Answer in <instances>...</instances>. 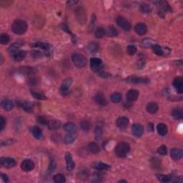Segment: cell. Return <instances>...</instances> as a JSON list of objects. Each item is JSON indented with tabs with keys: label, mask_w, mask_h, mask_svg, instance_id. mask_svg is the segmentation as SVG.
<instances>
[{
	"label": "cell",
	"mask_w": 183,
	"mask_h": 183,
	"mask_svg": "<svg viewBox=\"0 0 183 183\" xmlns=\"http://www.w3.org/2000/svg\"><path fill=\"white\" fill-rule=\"evenodd\" d=\"M0 164L1 166L6 168H12L16 165V161L15 159L11 157H1L0 158Z\"/></svg>",
	"instance_id": "obj_8"
},
{
	"label": "cell",
	"mask_w": 183,
	"mask_h": 183,
	"mask_svg": "<svg viewBox=\"0 0 183 183\" xmlns=\"http://www.w3.org/2000/svg\"><path fill=\"white\" fill-rule=\"evenodd\" d=\"M20 106L24 111L27 112H31L33 110V105L29 102H22V103H20Z\"/></svg>",
	"instance_id": "obj_30"
},
{
	"label": "cell",
	"mask_w": 183,
	"mask_h": 183,
	"mask_svg": "<svg viewBox=\"0 0 183 183\" xmlns=\"http://www.w3.org/2000/svg\"><path fill=\"white\" fill-rule=\"evenodd\" d=\"M170 155L171 157L175 160H178L181 159L183 156V152L182 150L177 149V148H173L170 152Z\"/></svg>",
	"instance_id": "obj_16"
},
{
	"label": "cell",
	"mask_w": 183,
	"mask_h": 183,
	"mask_svg": "<svg viewBox=\"0 0 183 183\" xmlns=\"http://www.w3.org/2000/svg\"><path fill=\"white\" fill-rule=\"evenodd\" d=\"M173 86L176 91L180 94H182L183 92V79L182 77H177L175 78L173 81Z\"/></svg>",
	"instance_id": "obj_10"
},
{
	"label": "cell",
	"mask_w": 183,
	"mask_h": 183,
	"mask_svg": "<svg viewBox=\"0 0 183 183\" xmlns=\"http://www.w3.org/2000/svg\"><path fill=\"white\" fill-rule=\"evenodd\" d=\"M129 124V119L126 117H120L117 120L116 125L120 128H125Z\"/></svg>",
	"instance_id": "obj_19"
},
{
	"label": "cell",
	"mask_w": 183,
	"mask_h": 183,
	"mask_svg": "<svg viewBox=\"0 0 183 183\" xmlns=\"http://www.w3.org/2000/svg\"><path fill=\"white\" fill-rule=\"evenodd\" d=\"M152 48L153 51L154 53H155L158 56H162L163 54V50H162V47L158 45H152Z\"/></svg>",
	"instance_id": "obj_43"
},
{
	"label": "cell",
	"mask_w": 183,
	"mask_h": 183,
	"mask_svg": "<svg viewBox=\"0 0 183 183\" xmlns=\"http://www.w3.org/2000/svg\"><path fill=\"white\" fill-rule=\"evenodd\" d=\"M95 140H97V141L101 140L102 137V127L100 125H97L96 127H95Z\"/></svg>",
	"instance_id": "obj_35"
},
{
	"label": "cell",
	"mask_w": 183,
	"mask_h": 183,
	"mask_svg": "<svg viewBox=\"0 0 183 183\" xmlns=\"http://www.w3.org/2000/svg\"><path fill=\"white\" fill-rule=\"evenodd\" d=\"M161 165V162L159 161V159H158L156 157L154 158H152L151 159V166L154 169H157L160 167Z\"/></svg>",
	"instance_id": "obj_47"
},
{
	"label": "cell",
	"mask_w": 183,
	"mask_h": 183,
	"mask_svg": "<svg viewBox=\"0 0 183 183\" xmlns=\"http://www.w3.org/2000/svg\"><path fill=\"white\" fill-rule=\"evenodd\" d=\"M31 93H32V95H33V97H34L37 98V99H38V100H46L47 99V97L45 96V95H44L42 92L36 91V90L35 91H33V90H32V91H31Z\"/></svg>",
	"instance_id": "obj_42"
},
{
	"label": "cell",
	"mask_w": 183,
	"mask_h": 183,
	"mask_svg": "<svg viewBox=\"0 0 183 183\" xmlns=\"http://www.w3.org/2000/svg\"><path fill=\"white\" fill-rule=\"evenodd\" d=\"M95 100L98 104L102 106H104L107 104V100H106L104 95L102 92H98L95 97Z\"/></svg>",
	"instance_id": "obj_20"
},
{
	"label": "cell",
	"mask_w": 183,
	"mask_h": 183,
	"mask_svg": "<svg viewBox=\"0 0 183 183\" xmlns=\"http://www.w3.org/2000/svg\"><path fill=\"white\" fill-rule=\"evenodd\" d=\"M92 167L97 170H105L109 168V165L101 162H96L92 164Z\"/></svg>",
	"instance_id": "obj_25"
},
{
	"label": "cell",
	"mask_w": 183,
	"mask_h": 183,
	"mask_svg": "<svg viewBox=\"0 0 183 183\" xmlns=\"http://www.w3.org/2000/svg\"><path fill=\"white\" fill-rule=\"evenodd\" d=\"M156 177L160 182H168L171 180V177L168 175H165L163 174H156Z\"/></svg>",
	"instance_id": "obj_41"
},
{
	"label": "cell",
	"mask_w": 183,
	"mask_h": 183,
	"mask_svg": "<svg viewBox=\"0 0 183 183\" xmlns=\"http://www.w3.org/2000/svg\"><path fill=\"white\" fill-rule=\"evenodd\" d=\"M37 121H38V122L40 123V124L47 125L48 121H49V120H47V119L45 117L39 116L38 118H37Z\"/></svg>",
	"instance_id": "obj_50"
},
{
	"label": "cell",
	"mask_w": 183,
	"mask_h": 183,
	"mask_svg": "<svg viewBox=\"0 0 183 183\" xmlns=\"http://www.w3.org/2000/svg\"><path fill=\"white\" fill-rule=\"evenodd\" d=\"M117 24L120 27H121L123 30L129 31L131 29V25L129 22L122 17H119L117 19Z\"/></svg>",
	"instance_id": "obj_9"
},
{
	"label": "cell",
	"mask_w": 183,
	"mask_h": 183,
	"mask_svg": "<svg viewBox=\"0 0 183 183\" xmlns=\"http://www.w3.org/2000/svg\"><path fill=\"white\" fill-rule=\"evenodd\" d=\"M95 20H96V18H95V15H92V18H91V23H90V26H89V29H90V32L92 31L94 28V25H95Z\"/></svg>",
	"instance_id": "obj_53"
},
{
	"label": "cell",
	"mask_w": 183,
	"mask_h": 183,
	"mask_svg": "<svg viewBox=\"0 0 183 183\" xmlns=\"http://www.w3.org/2000/svg\"><path fill=\"white\" fill-rule=\"evenodd\" d=\"M56 168V163L54 162V159H51L50 161V164H49V173H51L54 171Z\"/></svg>",
	"instance_id": "obj_49"
},
{
	"label": "cell",
	"mask_w": 183,
	"mask_h": 183,
	"mask_svg": "<svg viewBox=\"0 0 183 183\" xmlns=\"http://www.w3.org/2000/svg\"><path fill=\"white\" fill-rule=\"evenodd\" d=\"M102 62L99 58H92L90 59V67L95 72H100L101 71Z\"/></svg>",
	"instance_id": "obj_7"
},
{
	"label": "cell",
	"mask_w": 183,
	"mask_h": 183,
	"mask_svg": "<svg viewBox=\"0 0 183 183\" xmlns=\"http://www.w3.org/2000/svg\"><path fill=\"white\" fill-rule=\"evenodd\" d=\"M105 34L110 37H117V34H118V32H117V29L115 27V26H109L105 30Z\"/></svg>",
	"instance_id": "obj_26"
},
{
	"label": "cell",
	"mask_w": 183,
	"mask_h": 183,
	"mask_svg": "<svg viewBox=\"0 0 183 183\" xmlns=\"http://www.w3.org/2000/svg\"><path fill=\"white\" fill-rule=\"evenodd\" d=\"M0 58H1V64H2L3 63V57H2V55H1V57H0Z\"/></svg>",
	"instance_id": "obj_58"
},
{
	"label": "cell",
	"mask_w": 183,
	"mask_h": 183,
	"mask_svg": "<svg viewBox=\"0 0 183 183\" xmlns=\"http://www.w3.org/2000/svg\"><path fill=\"white\" fill-rule=\"evenodd\" d=\"M146 109H147V111H148L149 113L154 114L157 112V110H158V109H159V107H158V105H157V103L152 102L148 103V105H147V107H146Z\"/></svg>",
	"instance_id": "obj_23"
},
{
	"label": "cell",
	"mask_w": 183,
	"mask_h": 183,
	"mask_svg": "<svg viewBox=\"0 0 183 183\" xmlns=\"http://www.w3.org/2000/svg\"><path fill=\"white\" fill-rule=\"evenodd\" d=\"M1 106L2 109L5 111H10L13 109L14 104L12 101L8 99H4L1 101Z\"/></svg>",
	"instance_id": "obj_17"
},
{
	"label": "cell",
	"mask_w": 183,
	"mask_h": 183,
	"mask_svg": "<svg viewBox=\"0 0 183 183\" xmlns=\"http://www.w3.org/2000/svg\"><path fill=\"white\" fill-rule=\"evenodd\" d=\"M158 3L159 4V6L161 7V8L162 9V10L165 12H173V9H172L170 6L169 5L168 2L166 1H158Z\"/></svg>",
	"instance_id": "obj_31"
},
{
	"label": "cell",
	"mask_w": 183,
	"mask_h": 183,
	"mask_svg": "<svg viewBox=\"0 0 183 183\" xmlns=\"http://www.w3.org/2000/svg\"><path fill=\"white\" fill-rule=\"evenodd\" d=\"M172 116L176 120H180L183 117V111L181 107H176L172 111Z\"/></svg>",
	"instance_id": "obj_24"
},
{
	"label": "cell",
	"mask_w": 183,
	"mask_h": 183,
	"mask_svg": "<svg viewBox=\"0 0 183 183\" xmlns=\"http://www.w3.org/2000/svg\"><path fill=\"white\" fill-rule=\"evenodd\" d=\"M88 50L91 53H95L97 52L99 49V44L97 43V42H91L88 45Z\"/></svg>",
	"instance_id": "obj_38"
},
{
	"label": "cell",
	"mask_w": 183,
	"mask_h": 183,
	"mask_svg": "<svg viewBox=\"0 0 183 183\" xmlns=\"http://www.w3.org/2000/svg\"><path fill=\"white\" fill-rule=\"evenodd\" d=\"M47 127L49 129L51 130H57L61 127V122L57 120H49L47 123Z\"/></svg>",
	"instance_id": "obj_18"
},
{
	"label": "cell",
	"mask_w": 183,
	"mask_h": 183,
	"mask_svg": "<svg viewBox=\"0 0 183 183\" xmlns=\"http://www.w3.org/2000/svg\"><path fill=\"white\" fill-rule=\"evenodd\" d=\"M75 16L79 24L83 25L87 21V13L83 7H78L75 10Z\"/></svg>",
	"instance_id": "obj_4"
},
{
	"label": "cell",
	"mask_w": 183,
	"mask_h": 183,
	"mask_svg": "<svg viewBox=\"0 0 183 183\" xmlns=\"http://www.w3.org/2000/svg\"><path fill=\"white\" fill-rule=\"evenodd\" d=\"M130 147L126 142H120L115 148V154L119 157H125L129 153Z\"/></svg>",
	"instance_id": "obj_2"
},
{
	"label": "cell",
	"mask_w": 183,
	"mask_h": 183,
	"mask_svg": "<svg viewBox=\"0 0 183 183\" xmlns=\"http://www.w3.org/2000/svg\"><path fill=\"white\" fill-rule=\"evenodd\" d=\"M64 129H65L66 132L68 133H77V128L76 125L73 124L72 122H67L63 126Z\"/></svg>",
	"instance_id": "obj_22"
},
{
	"label": "cell",
	"mask_w": 183,
	"mask_h": 183,
	"mask_svg": "<svg viewBox=\"0 0 183 183\" xmlns=\"http://www.w3.org/2000/svg\"><path fill=\"white\" fill-rule=\"evenodd\" d=\"M110 100L112 102L119 103L122 100V95L119 92H115L111 95Z\"/></svg>",
	"instance_id": "obj_37"
},
{
	"label": "cell",
	"mask_w": 183,
	"mask_h": 183,
	"mask_svg": "<svg viewBox=\"0 0 183 183\" xmlns=\"http://www.w3.org/2000/svg\"><path fill=\"white\" fill-rule=\"evenodd\" d=\"M95 34L96 38H97V39L102 38V37H104V34H105V29H104L103 27L100 26V27H98L97 29H96Z\"/></svg>",
	"instance_id": "obj_39"
},
{
	"label": "cell",
	"mask_w": 183,
	"mask_h": 183,
	"mask_svg": "<svg viewBox=\"0 0 183 183\" xmlns=\"http://www.w3.org/2000/svg\"><path fill=\"white\" fill-rule=\"evenodd\" d=\"M152 42L151 41V40H144V42H143V45H144V46L145 47H148V46H152Z\"/></svg>",
	"instance_id": "obj_54"
},
{
	"label": "cell",
	"mask_w": 183,
	"mask_h": 183,
	"mask_svg": "<svg viewBox=\"0 0 183 183\" xmlns=\"http://www.w3.org/2000/svg\"><path fill=\"white\" fill-rule=\"evenodd\" d=\"M134 32L138 35H144L148 32V27L146 24L142 22H139L134 26Z\"/></svg>",
	"instance_id": "obj_12"
},
{
	"label": "cell",
	"mask_w": 183,
	"mask_h": 183,
	"mask_svg": "<svg viewBox=\"0 0 183 183\" xmlns=\"http://www.w3.org/2000/svg\"><path fill=\"white\" fill-rule=\"evenodd\" d=\"M157 130L159 135L165 136L167 133V127L164 123H159L157 126Z\"/></svg>",
	"instance_id": "obj_27"
},
{
	"label": "cell",
	"mask_w": 183,
	"mask_h": 183,
	"mask_svg": "<svg viewBox=\"0 0 183 183\" xmlns=\"http://www.w3.org/2000/svg\"><path fill=\"white\" fill-rule=\"evenodd\" d=\"M54 179V182L56 183H65L66 182V179H65V176L62 174H57L54 176L53 177Z\"/></svg>",
	"instance_id": "obj_40"
},
{
	"label": "cell",
	"mask_w": 183,
	"mask_h": 183,
	"mask_svg": "<svg viewBox=\"0 0 183 183\" xmlns=\"http://www.w3.org/2000/svg\"><path fill=\"white\" fill-rule=\"evenodd\" d=\"M132 133H133V134L135 137H141L144 132L143 126L140 124H137V123L134 124L132 127Z\"/></svg>",
	"instance_id": "obj_14"
},
{
	"label": "cell",
	"mask_w": 183,
	"mask_h": 183,
	"mask_svg": "<svg viewBox=\"0 0 183 183\" xmlns=\"http://www.w3.org/2000/svg\"><path fill=\"white\" fill-rule=\"evenodd\" d=\"M12 3V1H4V0H1V1H0V6H1V7H6L10 5Z\"/></svg>",
	"instance_id": "obj_52"
},
{
	"label": "cell",
	"mask_w": 183,
	"mask_h": 183,
	"mask_svg": "<svg viewBox=\"0 0 183 183\" xmlns=\"http://www.w3.org/2000/svg\"><path fill=\"white\" fill-rule=\"evenodd\" d=\"M148 130H149L150 132H153V130H154V127H153L152 123H149L148 125Z\"/></svg>",
	"instance_id": "obj_57"
},
{
	"label": "cell",
	"mask_w": 183,
	"mask_h": 183,
	"mask_svg": "<svg viewBox=\"0 0 183 183\" xmlns=\"http://www.w3.org/2000/svg\"><path fill=\"white\" fill-rule=\"evenodd\" d=\"M32 47H39L40 49H42L44 50H46V51H48L49 49V45L48 44L45 43V42H37L34 43L33 45H32Z\"/></svg>",
	"instance_id": "obj_33"
},
{
	"label": "cell",
	"mask_w": 183,
	"mask_h": 183,
	"mask_svg": "<svg viewBox=\"0 0 183 183\" xmlns=\"http://www.w3.org/2000/svg\"><path fill=\"white\" fill-rule=\"evenodd\" d=\"M26 53L25 51H23V50H18V51L14 53L12 55V57H13V59H15V61L20 62V61L23 60V59H24V57H26Z\"/></svg>",
	"instance_id": "obj_21"
},
{
	"label": "cell",
	"mask_w": 183,
	"mask_h": 183,
	"mask_svg": "<svg viewBox=\"0 0 183 183\" xmlns=\"http://www.w3.org/2000/svg\"><path fill=\"white\" fill-rule=\"evenodd\" d=\"M125 81L127 82H129V83L134 84H147L148 82H150V79L148 78L140 77L136 76L128 77Z\"/></svg>",
	"instance_id": "obj_6"
},
{
	"label": "cell",
	"mask_w": 183,
	"mask_h": 183,
	"mask_svg": "<svg viewBox=\"0 0 183 183\" xmlns=\"http://www.w3.org/2000/svg\"><path fill=\"white\" fill-rule=\"evenodd\" d=\"M81 128L83 129L84 131H89L91 128V123L88 120H82L80 122Z\"/></svg>",
	"instance_id": "obj_32"
},
{
	"label": "cell",
	"mask_w": 183,
	"mask_h": 183,
	"mask_svg": "<svg viewBox=\"0 0 183 183\" xmlns=\"http://www.w3.org/2000/svg\"><path fill=\"white\" fill-rule=\"evenodd\" d=\"M139 92L136 90H129L127 94V99L129 102L136 101L138 98Z\"/></svg>",
	"instance_id": "obj_15"
},
{
	"label": "cell",
	"mask_w": 183,
	"mask_h": 183,
	"mask_svg": "<svg viewBox=\"0 0 183 183\" xmlns=\"http://www.w3.org/2000/svg\"><path fill=\"white\" fill-rule=\"evenodd\" d=\"M127 53L129 55L132 56L137 53V49L134 45H129V46L127 47Z\"/></svg>",
	"instance_id": "obj_46"
},
{
	"label": "cell",
	"mask_w": 183,
	"mask_h": 183,
	"mask_svg": "<svg viewBox=\"0 0 183 183\" xmlns=\"http://www.w3.org/2000/svg\"><path fill=\"white\" fill-rule=\"evenodd\" d=\"M144 65H145V61L143 60V59H140V60L138 61V62H137V67H139L140 69L142 68V67H144Z\"/></svg>",
	"instance_id": "obj_55"
},
{
	"label": "cell",
	"mask_w": 183,
	"mask_h": 183,
	"mask_svg": "<svg viewBox=\"0 0 183 183\" xmlns=\"http://www.w3.org/2000/svg\"><path fill=\"white\" fill-rule=\"evenodd\" d=\"M77 137V134L76 133H67L66 135H65V142L67 144V145H69V144H72L74 142V140H76Z\"/></svg>",
	"instance_id": "obj_29"
},
{
	"label": "cell",
	"mask_w": 183,
	"mask_h": 183,
	"mask_svg": "<svg viewBox=\"0 0 183 183\" xmlns=\"http://www.w3.org/2000/svg\"><path fill=\"white\" fill-rule=\"evenodd\" d=\"M32 133L34 138L37 139V140H40L42 137V129L37 126H34L32 128Z\"/></svg>",
	"instance_id": "obj_28"
},
{
	"label": "cell",
	"mask_w": 183,
	"mask_h": 183,
	"mask_svg": "<svg viewBox=\"0 0 183 183\" xmlns=\"http://www.w3.org/2000/svg\"><path fill=\"white\" fill-rule=\"evenodd\" d=\"M65 160H66L67 170L68 171H72L74 169L75 163L74 161H73L71 154L70 152H68L65 154Z\"/></svg>",
	"instance_id": "obj_11"
},
{
	"label": "cell",
	"mask_w": 183,
	"mask_h": 183,
	"mask_svg": "<svg viewBox=\"0 0 183 183\" xmlns=\"http://www.w3.org/2000/svg\"><path fill=\"white\" fill-rule=\"evenodd\" d=\"M88 149L93 154H97L100 152V148L95 142H90L88 145Z\"/></svg>",
	"instance_id": "obj_34"
},
{
	"label": "cell",
	"mask_w": 183,
	"mask_h": 183,
	"mask_svg": "<svg viewBox=\"0 0 183 183\" xmlns=\"http://www.w3.org/2000/svg\"><path fill=\"white\" fill-rule=\"evenodd\" d=\"M72 59L73 63L74 64L75 66H77L79 68H82V67L86 66V59L84 55L79 53H74L72 56Z\"/></svg>",
	"instance_id": "obj_3"
},
{
	"label": "cell",
	"mask_w": 183,
	"mask_h": 183,
	"mask_svg": "<svg viewBox=\"0 0 183 183\" xmlns=\"http://www.w3.org/2000/svg\"><path fill=\"white\" fill-rule=\"evenodd\" d=\"M72 83V78H67V79L64 80L62 85H61L60 89H59V92L62 96H67L70 93V89Z\"/></svg>",
	"instance_id": "obj_5"
},
{
	"label": "cell",
	"mask_w": 183,
	"mask_h": 183,
	"mask_svg": "<svg viewBox=\"0 0 183 183\" xmlns=\"http://www.w3.org/2000/svg\"><path fill=\"white\" fill-rule=\"evenodd\" d=\"M1 179L3 180H4V182H8V177H7V175H5V174H2V173H1Z\"/></svg>",
	"instance_id": "obj_56"
},
{
	"label": "cell",
	"mask_w": 183,
	"mask_h": 183,
	"mask_svg": "<svg viewBox=\"0 0 183 183\" xmlns=\"http://www.w3.org/2000/svg\"><path fill=\"white\" fill-rule=\"evenodd\" d=\"M140 9H141V11L143 13H150L152 11L151 7L148 4H146V3H143L140 6Z\"/></svg>",
	"instance_id": "obj_45"
},
{
	"label": "cell",
	"mask_w": 183,
	"mask_h": 183,
	"mask_svg": "<svg viewBox=\"0 0 183 183\" xmlns=\"http://www.w3.org/2000/svg\"><path fill=\"white\" fill-rule=\"evenodd\" d=\"M9 40H10V38L7 34H1L0 36V43L1 45H7Z\"/></svg>",
	"instance_id": "obj_44"
},
{
	"label": "cell",
	"mask_w": 183,
	"mask_h": 183,
	"mask_svg": "<svg viewBox=\"0 0 183 183\" xmlns=\"http://www.w3.org/2000/svg\"><path fill=\"white\" fill-rule=\"evenodd\" d=\"M157 152L161 155H166L167 153V148L165 145H161L157 150Z\"/></svg>",
	"instance_id": "obj_48"
},
{
	"label": "cell",
	"mask_w": 183,
	"mask_h": 183,
	"mask_svg": "<svg viewBox=\"0 0 183 183\" xmlns=\"http://www.w3.org/2000/svg\"><path fill=\"white\" fill-rule=\"evenodd\" d=\"M119 182H127L126 180H120Z\"/></svg>",
	"instance_id": "obj_59"
},
{
	"label": "cell",
	"mask_w": 183,
	"mask_h": 183,
	"mask_svg": "<svg viewBox=\"0 0 183 183\" xmlns=\"http://www.w3.org/2000/svg\"><path fill=\"white\" fill-rule=\"evenodd\" d=\"M20 47H21V44L19 43V42H16V43H14L13 45H11V46L8 48L9 53H10V54H13L14 53L16 52V51H18V50H19V49Z\"/></svg>",
	"instance_id": "obj_36"
},
{
	"label": "cell",
	"mask_w": 183,
	"mask_h": 183,
	"mask_svg": "<svg viewBox=\"0 0 183 183\" xmlns=\"http://www.w3.org/2000/svg\"><path fill=\"white\" fill-rule=\"evenodd\" d=\"M6 125V120L4 117H0V131H2L4 129V127Z\"/></svg>",
	"instance_id": "obj_51"
},
{
	"label": "cell",
	"mask_w": 183,
	"mask_h": 183,
	"mask_svg": "<svg viewBox=\"0 0 183 183\" xmlns=\"http://www.w3.org/2000/svg\"><path fill=\"white\" fill-rule=\"evenodd\" d=\"M27 29V24L26 22L21 19H17L14 21L12 25V30L15 34L22 35L24 34Z\"/></svg>",
	"instance_id": "obj_1"
},
{
	"label": "cell",
	"mask_w": 183,
	"mask_h": 183,
	"mask_svg": "<svg viewBox=\"0 0 183 183\" xmlns=\"http://www.w3.org/2000/svg\"><path fill=\"white\" fill-rule=\"evenodd\" d=\"M34 167V163L31 159H24L21 164V169L24 172H29Z\"/></svg>",
	"instance_id": "obj_13"
}]
</instances>
